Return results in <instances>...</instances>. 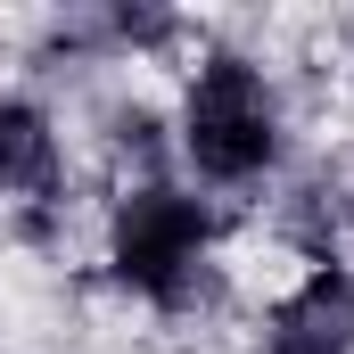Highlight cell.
<instances>
[{"label": "cell", "instance_id": "obj_2", "mask_svg": "<svg viewBox=\"0 0 354 354\" xmlns=\"http://www.w3.org/2000/svg\"><path fill=\"white\" fill-rule=\"evenodd\" d=\"M206 239H214V214L198 198L140 189L124 206V223H115V280L140 288V297H157V305H181V288H189L198 256H206Z\"/></svg>", "mask_w": 354, "mask_h": 354}, {"label": "cell", "instance_id": "obj_1", "mask_svg": "<svg viewBox=\"0 0 354 354\" xmlns=\"http://www.w3.org/2000/svg\"><path fill=\"white\" fill-rule=\"evenodd\" d=\"M181 149L198 157V174H214V181H248V174L272 165V149H280L272 99L239 58H206L198 66L189 107H181Z\"/></svg>", "mask_w": 354, "mask_h": 354}, {"label": "cell", "instance_id": "obj_4", "mask_svg": "<svg viewBox=\"0 0 354 354\" xmlns=\"http://www.w3.org/2000/svg\"><path fill=\"white\" fill-rule=\"evenodd\" d=\"M272 354H346V346H322V338H280V330H272Z\"/></svg>", "mask_w": 354, "mask_h": 354}, {"label": "cell", "instance_id": "obj_3", "mask_svg": "<svg viewBox=\"0 0 354 354\" xmlns=\"http://www.w3.org/2000/svg\"><path fill=\"white\" fill-rule=\"evenodd\" d=\"M50 165H58L50 124H41L25 99H8V107H0V189H41Z\"/></svg>", "mask_w": 354, "mask_h": 354}]
</instances>
